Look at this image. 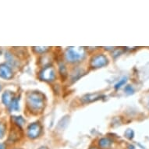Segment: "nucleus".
I'll return each instance as SVG.
<instances>
[{
    "label": "nucleus",
    "mask_w": 149,
    "mask_h": 149,
    "mask_svg": "<svg viewBox=\"0 0 149 149\" xmlns=\"http://www.w3.org/2000/svg\"><path fill=\"white\" fill-rule=\"evenodd\" d=\"M27 105L34 110H40L44 107V96L39 92H32L27 96Z\"/></svg>",
    "instance_id": "nucleus-1"
},
{
    "label": "nucleus",
    "mask_w": 149,
    "mask_h": 149,
    "mask_svg": "<svg viewBox=\"0 0 149 149\" xmlns=\"http://www.w3.org/2000/svg\"><path fill=\"white\" fill-rule=\"evenodd\" d=\"M84 48H69L66 52V59L70 63H76L82 60L84 57Z\"/></svg>",
    "instance_id": "nucleus-2"
},
{
    "label": "nucleus",
    "mask_w": 149,
    "mask_h": 149,
    "mask_svg": "<svg viewBox=\"0 0 149 149\" xmlns=\"http://www.w3.org/2000/svg\"><path fill=\"white\" fill-rule=\"evenodd\" d=\"M56 77V73L51 66H47L41 71L40 78L45 81H52Z\"/></svg>",
    "instance_id": "nucleus-3"
},
{
    "label": "nucleus",
    "mask_w": 149,
    "mask_h": 149,
    "mask_svg": "<svg viewBox=\"0 0 149 149\" xmlns=\"http://www.w3.org/2000/svg\"><path fill=\"white\" fill-rule=\"evenodd\" d=\"M108 63V59L106 58L105 56L102 54H98L95 56H94L91 59V64L93 67L95 68H99V67H102L105 66Z\"/></svg>",
    "instance_id": "nucleus-4"
},
{
    "label": "nucleus",
    "mask_w": 149,
    "mask_h": 149,
    "mask_svg": "<svg viewBox=\"0 0 149 149\" xmlns=\"http://www.w3.org/2000/svg\"><path fill=\"white\" fill-rule=\"evenodd\" d=\"M42 131V128L38 123H34L29 125L27 128V136L31 138V139H35L38 137Z\"/></svg>",
    "instance_id": "nucleus-5"
},
{
    "label": "nucleus",
    "mask_w": 149,
    "mask_h": 149,
    "mask_svg": "<svg viewBox=\"0 0 149 149\" xmlns=\"http://www.w3.org/2000/svg\"><path fill=\"white\" fill-rule=\"evenodd\" d=\"M13 76L12 69L9 65L6 63L0 64V77L6 80H10Z\"/></svg>",
    "instance_id": "nucleus-6"
},
{
    "label": "nucleus",
    "mask_w": 149,
    "mask_h": 149,
    "mask_svg": "<svg viewBox=\"0 0 149 149\" xmlns=\"http://www.w3.org/2000/svg\"><path fill=\"white\" fill-rule=\"evenodd\" d=\"M13 99V95L10 91H6L3 94L2 96V101L6 105H10L11 102Z\"/></svg>",
    "instance_id": "nucleus-7"
},
{
    "label": "nucleus",
    "mask_w": 149,
    "mask_h": 149,
    "mask_svg": "<svg viewBox=\"0 0 149 149\" xmlns=\"http://www.w3.org/2000/svg\"><path fill=\"white\" fill-rule=\"evenodd\" d=\"M113 144V141L108 137H104V138H102V139L99 141V147H100L102 149H108L109 148L111 145Z\"/></svg>",
    "instance_id": "nucleus-8"
},
{
    "label": "nucleus",
    "mask_w": 149,
    "mask_h": 149,
    "mask_svg": "<svg viewBox=\"0 0 149 149\" xmlns=\"http://www.w3.org/2000/svg\"><path fill=\"white\" fill-rule=\"evenodd\" d=\"M99 97H101V95H99V94H88V95L84 96L82 100L85 102H89L97 100L99 98Z\"/></svg>",
    "instance_id": "nucleus-9"
},
{
    "label": "nucleus",
    "mask_w": 149,
    "mask_h": 149,
    "mask_svg": "<svg viewBox=\"0 0 149 149\" xmlns=\"http://www.w3.org/2000/svg\"><path fill=\"white\" fill-rule=\"evenodd\" d=\"M10 110L11 111H17L19 109V98H14L10 103Z\"/></svg>",
    "instance_id": "nucleus-10"
},
{
    "label": "nucleus",
    "mask_w": 149,
    "mask_h": 149,
    "mask_svg": "<svg viewBox=\"0 0 149 149\" xmlns=\"http://www.w3.org/2000/svg\"><path fill=\"white\" fill-rule=\"evenodd\" d=\"M6 59H7L8 62H9V63H10L11 65H13V66H16V64L17 63V59H15V57L13 56L12 54L9 53V52H7V53L6 54Z\"/></svg>",
    "instance_id": "nucleus-11"
},
{
    "label": "nucleus",
    "mask_w": 149,
    "mask_h": 149,
    "mask_svg": "<svg viewBox=\"0 0 149 149\" xmlns=\"http://www.w3.org/2000/svg\"><path fill=\"white\" fill-rule=\"evenodd\" d=\"M13 121L19 126H22L25 123V120L23 119L22 116H13Z\"/></svg>",
    "instance_id": "nucleus-12"
},
{
    "label": "nucleus",
    "mask_w": 149,
    "mask_h": 149,
    "mask_svg": "<svg viewBox=\"0 0 149 149\" xmlns=\"http://www.w3.org/2000/svg\"><path fill=\"white\" fill-rule=\"evenodd\" d=\"M6 133V125L3 123H0V139L4 137Z\"/></svg>",
    "instance_id": "nucleus-13"
},
{
    "label": "nucleus",
    "mask_w": 149,
    "mask_h": 149,
    "mask_svg": "<svg viewBox=\"0 0 149 149\" xmlns=\"http://www.w3.org/2000/svg\"><path fill=\"white\" fill-rule=\"evenodd\" d=\"M134 131H133L132 130L130 129H128L125 132V136L128 138V139L131 140L133 139V137H134Z\"/></svg>",
    "instance_id": "nucleus-14"
},
{
    "label": "nucleus",
    "mask_w": 149,
    "mask_h": 149,
    "mask_svg": "<svg viewBox=\"0 0 149 149\" xmlns=\"http://www.w3.org/2000/svg\"><path fill=\"white\" fill-rule=\"evenodd\" d=\"M127 77H123L122 80H120V81H119V82H118V83L115 85L116 89H118V88H121V87H122L123 84H126V82H127Z\"/></svg>",
    "instance_id": "nucleus-15"
},
{
    "label": "nucleus",
    "mask_w": 149,
    "mask_h": 149,
    "mask_svg": "<svg viewBox=\"0 0 149 149\" xmlns=\"http://www.w3.org/2000/svg\"><path fill=\"white\" fill-rule=\"evenodd\" d=\"M34 50L37 52H39V53H41V52H46L48 49H49V48L48 47H34Z\"/></svg>",
    "instance_id": "nucleus-16"
},
{
    "label": "nucleus",
    "mask_w": 149,
    "mask_h": 149,
    "mask_svg": "<svg viewBox=\"0 0 149 149\" xmlns=\"http://www.w3.org/2000/svg\"><path fill=\"white\" fill-rule=\"evenodd\" d=\"M125 91H126V92H127V94H132V93L134 92V89H133V88L130 85L127 86V88H126Z\"/></svg>",
    "instance_id": "nucleus-17"
},
{
    "label": "nucleus",
    "mask_w": 149,
    "mask_h": 149,
    "mask_svg": "<svg viewBox=\"0 0 149 149\" xmlns=\"http://www.w3.org/2000/svg\"><path fill=\"white\" fill-rule=\"evenodd\" d=\"M0 149H6V145L4 144L0 143Z\"/></svg>",
    "instance_id": "nucleus-18"
},
{
    "label": "nucleus",
    "mask_w": 149,
    "mask_h": 149,
    "mask_svg": "<svg viewBox=\"0 0 149 149\" xmlns=\"http://www.w3.org/2000/svg\"><path fill=\"white\" fill-rule=\"evenodd\" d=\"M128 149H134V147L133 146V145H130L129 148Z\"/></svg>",
    "instance_id": "nucleus-19"
},
{
    "label": "nucleus",
    "mask_w": 149,
    "mask_h": 149,
    "mask_svg": "<svg viewBox=\"0 0 149 149\" xmlns=\"http://www.w3.org/2000/svg\"><path fill=\"white\" fill-rule=\"evenodd\" d=\"M38 149H48L46 148V147H41V148H38Z\"/></svg>",
    "instance_id": "nucleus-20"
},
{
    "label": "nucleus",
    "mask_w": 149,
    "mask_h": 149,
    "mask_svg": "<svg viewBox=\"0 0 149 149\" xmlns=\"http://www.w3.org/2000/svg\"><path fill=\"white\" fill-rule=\"evenodd\" d=\"M90 149H98V148H95H95H91Z\"/></svg>",
    "instance_id": "nucleus-21"
},
{
    "label": "nucleus",
    "mask_w": 149,
    "mask_h": 149,
    "mask_svg": "<svg viewBox=\"0 0 149 149\" xmlns=\"http://www.w3.org/2000/svg\"><path fill=\"white\" fill-rule=\"evenodd\" d=\"M1 89H2V87H1V85H0V91H1Z\"/></svg>",
    "instance_id": "nucleus-22"
}]
</instances>
